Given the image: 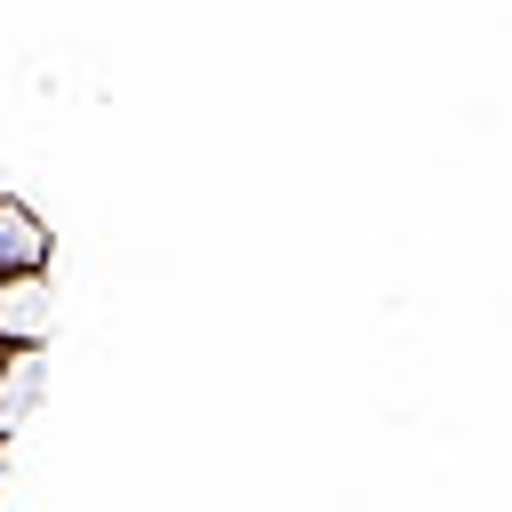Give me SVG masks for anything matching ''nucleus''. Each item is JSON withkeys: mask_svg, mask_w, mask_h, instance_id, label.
<instances>
[{"mask_svg": "<svg viewBox=\"0 0 512 512\" xmlns=\"http://www.w3.org/2000/svg\"><path fill=\"white\" fill-rule=\"evenodd\" d=\"M48 256H56L48 224H40L16 192H0V280H16V272H48Z\"/></svg>", "mask_w": 512, "mask_h": 512, "instance_id": "obj_2", "label": "nucleus"}, {"mask_svg": "<svg viewBox=\"0 0 512 512\" xmlns=\"http://www.w3.org/2000/svg\"><path fill=\"white\" fill-rule=\"evenodd\" d=\"M40 336H48V272L0 280V344L8 352H40Z\"/></svg>", "mask_w": 512, "mask_h": 512, "instance_id": "obj_1", "label": "nucleus"}, {"mask_svg": "<svg viewBox=\"0 0 512 512\" xmlns=\"http://www.w3.org/2000/svg\"><path fill=\"white\" fill-rule=\"evenodd\" d=\"M0 368H8V344H0Z\"/></svg>", "mask_w": 512, "mask_h": 512, "instance_id": "obj_3", "label": "nucleus"}]
</instances>
